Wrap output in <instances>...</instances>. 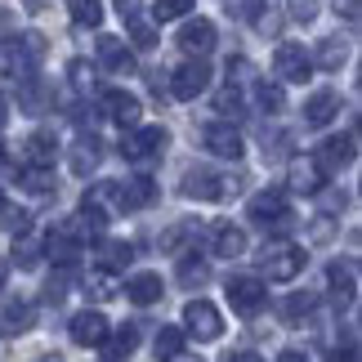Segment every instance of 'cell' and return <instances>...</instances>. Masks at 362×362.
Returning a JSON list of instances; mask_svg holds the SVG:
<instances>
[{"label": "cell", "instance_id": "3957f363", "mask_svg": "<svg viewBox=\"0 0 362 362\" xmlns=\"http://www.w3.org/2000/svg\"><path fill=\"white\" fill-rule=\"evenodd\" d=\"M242 188V175H228V170H211V165H192V170L184 175V184H179V192L192 202H224L233 197V192Z\"/></svg>", "mask_w": 362, "mask_h": 362}, {"label": "cell", "instance_id": "e575fe53", "mask_svg": "<svg viewBox=\"0 0 362 362\" xmlns=\"http://www.w3.org/2000/svg\"><path fill=\"white\" fill-rule=\"evenodd\" d=\"M179 282H184L188 291H192V286H206V282H211L206 259H202V255H184V259H179Z\"/></svg>", "mask_w": 362, "mask_h": 362}, {"label": "cell", "instance_id": "4dcf8cb0", "mask_svg": "<svg viewBox=\"0 0 362 362\" xmlns=\"http://www.w3.org/2000/svg\"><path fill=\"white\" fill-rule=\"evenodd\" d=\"M40 255H45V238H36L32 228L13 233V259H18V269H36Z\"/></svg>", "mask_w": 362, "mask_h": 362}, {"label": "cell", "instance_id": "ee69618b", "mask_svg": "<svg viewBox=\"0 0 362 362\" xmlns=\"http://www.w3.org/2000/svg\"><path fill=\"white\" fill-rule=\"evenodd\" d=\"M291 18H296V23H304V27H309V23L317 18V5H313V0H296V5H291Z\"/></svg>", "mask_w": 362, "mask_h": 362}, {"label": "cell", "instance_id": "484cf974", "mask_svg": "<svg viewBox=\"0 0 362 362\" xmlns=\"http://www.w3.org/2000/svg\"><path fill=\"white\" fill-rule=\"evenodd\" d=\"M81 206H90V211H99L103 219H112V215H125V206H121V184H94L86 192V202Z\"/></svg>", "mask_w": 362, "mask_h": 362}, {"label": "cell", "instance_id": "6da1fadb", "mask_svg": "<svg viewBox=\"0 0 362 362\" xmlns=\"http://www.w3.org/2000/svg\"><path fill=\"white\" fill-rule=\"evenodd\" d=\"M40 59H45V40H40L36 32L9 36L5 45H0V72H5L9 81H32Z\"/></svg>", "mask_w": 362, "mask_h": 362}, {"label": "cell", "instance_id": "603a6c76", "mask_svg": "<svg viewBox=\"0 0 362 362\" xmlns=\"http://www.w3.org/2000/svg\"><path fill=\"white\" fill-rule=\"evenodd\" d=\"M99 67H107L112 76H130V72H134V54L125 49V40L99 36Z\"/></svg>", "mask_w": 362, "mask_h": 362}, {"label": "cell", "instance_id": "83f0119b", "mask_svg": "<svg viewBox=\"0 0 362 362\" xmlns=\"http://www.w3.org/2000/svg\"><path fill=\"white\" fill-rule=\"evenodd\" d=\"M99 269L103 273H121L125 264H134V246L130 242H112V238H99Z\"/></svg>", "mask_w": 362, "mask_h": 362}, {"label": "cell", "instance_id": "ab89813d", "mask_svg": "<svg viewBox=\"0 0 362 362\" xmlns=\"http://www.w3.org/2000/svg\"><path fill=\"white\" fill-rule=\"evenodd\" d=\"M18 90H23V107L27 112H45V94H40V81H18Z\"/></svg>", "mask_w": 362, "mask_h": 362}, {"label": "cell", "instance_id": "7dc6e473", "mask_svg": "<svg viewBox=\"0 0 362 362\" xmlns=\"http://www.w3.org/2000/svg\"><path fill=\"white\" fill-rule=\"evenodd\" d=\"M331 362H358V349H354V344H344V349L331 354Z\"/></svg>", "mask_w": 362, "mask_h": 362}, {"label": "cell", "instance_id": "cb8c5ba5", "mask_svg": "<svg viewBox=\"0 0 362 362\" xmlns=\"http://www.w3.org/2000/svg\"><path fill=\"white\" fill-rule=\"evenodd\" d=\"M67 165H72V175H81L86 179L90 170H99V161H103V144L94 134H76V144H72V152H67Z\"/></svg>", "mask_w": 362, "mask_h": 362}, {"label": "cell", "instance_id": "d4e9b609", "mask_svg": "<svg viewBox=\"0 0 362 362\" xmlns=\"http://www.w3.org/2000/svg\"><path fill=\"white\" fill-rule=\"evenodd\" d=\"M103 349V362H130L134 349H139V327H121V331H107V340L99 344Z\"/></svg>", "mask_w": 362, "mask_h": 362}, {"label": "cell", "instance_id": "7c38bea8", "mask_svg": "<svg viewBox=\"0 0 362 362\" xmlns=\"http://www.w3.org/2000/svg\"><path fill=\"white\" fill-rule=\"evenodd\" d=\"M99 103H103V117L112 121V125H121V130H134V125H144V121H139V117H144V103H139L130 90H103Z\"/></svg>", "mask_w": 362, "mask_h": 362}, {"label": "cell", "instance_id": "8d00e7d4", "mask_svg": "<svg viewBox=\"0 0 362 362\" xmlns=\"http://www.w3.org/2000/svg\"><path fill=\"white\" fill-rule=\"evenodd\" d=\"M27 224H32V215H27L23 206H13V202L0 197V228H5V233H27Z\"/></svg>", "mask_w": 362, "mask_h": 362}, {"label": "cell", "instance_id": "8fae6325", "mask_svg": "<svg viewBox=\"0 0 362 362\" xmlns=\"http://www.w3.org/2000/svg\"><path fill=\"white\" fill-rule=\"evenodd\" d=\"M354 157H358V139L354 134H331L327 144L313 152V165L322 175H336V170H349Z\"/></svg>", "mask_w": 362, "mask_h": 362}, {"label": "cell", "instance_id": "5bb4252c", "mask_svg": "<svg viewBox=\"0 0 362 362\" xmlns=\"http://www.w3.org/2000/svg\"><path fill=\"white\" fill-rule=\"evenodd\" d=\"M331 121H340V90L322 86V90H313L309 99H304V125L322 130V125H331Z\"/></svg>", "mask_w": 362, "mask_h": 362}, {"label": "cell", "instance_id": "f6af8a7d", "mask_svg": "<svg viewBox=\"0 0 362 362\" xmlns=\"http://www.w3.org/2000/svg\"><path fill=\"white\" fill-rule=\"evenodd\" d=\"M336 9L344 13V23H358V0H336Z\"/></svg>", "mask_w": 362, "mask_h": 362}, {"label": "cell", "instance_id": "4fadbf2b", "mask_svg": "<svg viewBox=\"0 0 362 362\" xmlns=\"http://www.w3.org/2000/svg\"><path fill=\"white\" fill-rule=\"evenodd\" d=\"M327 286H331V304H336V309H349V304L358 300V269H354V259L327 264Z\"/></svg>", "mask_w": 362, "mask_h": 362}, {"label": "cell", "instance_id": "277c9868", "mask_svg": "<svg viewBox=\"0 0 362 362\" xmlns=\"http://www.w3.org/2000/svg\"><path fill=\"white\" fill-rule=\"evenodd\" d=\"M165 144H170L165 125H134V130H125V139H121V157L134 161V165H152L165 152Z\"/></svg>", "mask_w": 362, "mask_h": 362}, {"label": "cell", "instance_id": "9a60e30c", "mask_svg": "<svg viewBox=\"0 0 362 362\" xmlns=\"http://www.w3.org/2000/svg\"><path fill=\"white\" fill-rule=\"evenodd\" d=\"M103 228H107V219H103L99 211H90V206H81L72 219H63V224H59V233H63V238H72L76 246L99 242V238H103Z\"/></svg>", "mask_w": 362, "mask_h": 362}, {"label": "cell", "instance_id": "836d02e7", "mask_svg": "<svg viewBox=\"0 0 362 362\" xmlns=\"http://www.w3.org/2000/svg\"><path fill=\"white\" fill-rule=\"evenodd\" d=\"M67 13H72L76 27H99L103 23V0H67Z\"/></svg>", "mask_w": 362, "mask_h": 362}, {"label": "cell", "instance_id": "52a82bcc", "mask_svg": "<svg viewBox=\"0 0 362 362\" xmlns=\"http://www.w3.org/2000/svg\"><path fill=\"white\" fill-rule=\"evenodd\" d=\"M184 336H192V340H202V344H211V340H219L224 336V317H219V309L211 300H188L184 304Z\"/></svg>", "mask_w": 362, "mask_h": 362}, {"label": "cell", "instance_id": "ba28073f", "mask_svg": "<svg viewBox=\"0 0 362 362\" xmlns=\"http://www.w3.org/2000/svg\"><path fill=\"white\" fill-rule=\"evenodd\" d=\"M259 269H264V277H269V282H291V277L304 273V246H296V242L269 246V250L259 255Z\"/></svg>", "mask_w": 362, "mask_h": 362}, {"label": "cell", "instance_id": "e0dca14e", "mask_svg": "<svg viewBox=\"0 0 362 362\" xmlns=\"http://www.w3.org/2000/svg\"><path fill=\"white\" fill-rule=\"evenodd\" d=\"M179 49H188L192 59H206V54L215 49V23H206V18H188L184 27H179Z\"/></svg>", "mask_w": 362, "mask_h": 362}, {"label": "cell", "instance_id": "f546056e", "mask_svg": "<svg viewBox=\"0 0 362 362\" xmlns=\"http://www.w3.org/2000/svg\"><path fill=\"white\" fill-rule=\"evenodd\" d=\"M313 67H322V72H336V67H344V59H349V40L340 36H327L322 45H317V54H309Z\"/></svg>", "mask_w": 362, "mask_h": 362}, {"label": "cell", "instance_id": "4316f807", "mask_svg": "<svg viewBox=\"0 0 362 362\" xmlns=\"http://www.w3.org/2000/svg\"><path fill=\"white\" fill-rule=\"evenodd\" d=\"M23 157H27V165H45V170H54V157H59V139H54L49 130H36V134L23 144Z\"/></svg>", "mask_w": 362, "mask_h": 362}, {"label": "cell", "instance_id": "bcb514c9", "mask_svg": "<svg viewBox=\"0 0 362 362\" xmlns=\"http://www.w3.org/2000/svg\"><path fill=\"white\" fill-rule=\"evenodd\" d=\"M224 362H264V358L250 354V349H238V354H224Z\"/></svg>", "mask_w": 362, "mask_h": 362}, {"label": "cell", "instance_id": "b9f144b4", "mask_svg": "<svg viewBox=\"0 0 362 362\" xmlns=\"http://www.w3.org/2000/svg\"><path fill=\"white\" fill-rule=\"evenodd\" d=\"M228 86H233V81H228ZM242 90H246V86L219 90V94H215V107H219V112H242Z\"/></svg>", "mask_w": 362, "mask_h": 362}, {"label": "cell", "instance_id": "ffe728a7", "mask_svg": "<svg viewBox=\"0 0 362 362\" xmlns=\"http://www.w3.org/2000/svg\"><path fill=\"white\" fill-rule=\"evenodd\" d=\"M317 309V296H309V291H291V296L277 300V322L282 327H300V322H309Z\"/></svg>", "mask_w": 362, "mask_h": 362}, {"label": "cell", "instance_id": "f1b7e54d", "mask_svg": "<svg viewBox=\"0 0 362 362\" xmlns=\"http://www.w3.org/2000/svg\"><path fill=\"white\" fill-rule=\"evenodd\" d=\"M152 202H157V184H152L148 175L130 179V184H121V206H125V215H130V211H144V206H152Z\"/></svg>", "mask_w": 362, "mask_h": 362}, {"label": "cell", "instance_id": "7402d4cb", "mask_svg": "<svg viewBox=\"0 0 362 362\" xmlns=\"http://www.w3.org/2000/svg\"><path fill=\"white\" fill-rule=\"evenodd\" d=\"M121 291L130 296V304H139V309H148V304H157L165 296V286H161V273H134V277H125Z\"/></svg>", "mask_w": 362, "mask_h": 362}, {"label": "cell", "instance_id": "f35d334b", "mask_svg": "<svg viewBox=\"0 0 362 362\" xmlns=\"http://www.w3.org/2000/svg\"><path fill=\"white\" fill-rule=\"evenodd\" d=\"M184 13H192V0H157V5H152V18L157 23H175V18H184Z\"/></svg>", "mask_w": 362, "mask_h": 362}, {"label": "cell", "instance_id": "44dd1931", "mask_svg": "<svg viewBox=\"0 0 362 362\" xmlns=\"http://www.w3.org/2000/svg\"><path fill=\"white\" fill-rule=\"evenodd\" d=\"M327 184V175L313 165V157H304V161H291V175H286V188L291 192H300V197H317Z\"/></svg>", "mask_w": 362, "mask_h": 362}, {"label": "cell", "instance_id": "2e32d148", "mask_svg": "<svg viewBox=\"0 0 362 362\" xmlns=\"http://www.w3.org/2000/svg\"><path fill=\"white\" fill-rule=\"evenodd\" d=\"M67 336H72L81 349H99V344L107 340V317L99 309H81L72 317V327H67Z\"/></svg>", "mask_w": 362, "mask_h": 362}, {"label": "cell", "instance_id": "db71d44e", "mask_svg": "<svg viewBox=\"0 0 362 362\" xmlns=\"http://www.w3.org/2000/svg\"><path fill=\"white\" fill-rule=\"evenodd\" d=\"M5 277H9V264H5V259H0V286H5Z\"/></svg>", "mask_w": 362, "mask_h": 362}, {"label": "cell", "instance_id": "74e56055", "mask_svg": "<svg viewBox=\"0 0 362 362\" xmlns=\"http://www.w3.org/2000/svg\"><path fill=\"white\" fill-rule=\"evenodd\" d=\"M282 103H286L282 86H264V81H255V107L259 112H282Z\"/></svg>", "mask_w": 362, "mask_h": 362}, {"label": "cell", "instance_id": "7a4b0ae2", "mask_svg": "<svg viewBox=\"0 0 362 362\" xmlns=\"http://www.w3.org/2000/svg\"><path fill=\"white\" fill-rule=\"evenodd\" d=\"M246 215H250V224H259L264 233H273V238H282V233L296 228V211H291V202H286L282 188L255 192V197H250V206H246Z\"/></svg>", "mask_w": 362, "mask_h": 362}, {"label": "cell", "instance_id": "ac0fdd59", "mask_svg": "<svg viewBox=\"0 0 362 362\" xmlns=\"http://www.w3.org/2000/svg\"><path fill=\"white\" fill-rule=\"evenodd\" d=\"M0 327L9 331V336H23V331L36 327V304L13 296V300H0Z\"/></svg>", "mask_w": 362, "mask_h": 362}, {"label": "cell", "instance_id": "5b68a950", "mask_svg": "<svg viewBox=\"0 0 362 362\" xmlns=\"http://www.w3.org/2000/svg\"><path fill=\"white\" fill-rule=\"evenodd\" d=\"M224 296L233 304V313L238 317H255L269 309V286H264V277H250V273H238L224 282Z\"/></svg>", "mask_w": 362, "mask_h": 362}, {"label": "cell", "instance_id": "8992f818", "mask_svg": "<svg viewBox=\"0 0 362 362\" xmlns=\"http://www.w3.org/2000/svg\"><path fill=\"white\" fill-rule=\"evenodd\" d=\"M273 72H277V81H286V86H309V76H313L309 49H304L300 40H282V45L273 49Z\"/></svg>", "mask_w": 362, "mask_h": 362}, {"label": "cell", "instance_id": "1f68e13d", "mask_svg": "<svg viewBox=\"0 0 362 362\" xmlns=\"http://www.w3.org/2000/svg\"><path fill=\"white\" fill-rule=\"evenodd\" d=\"M184 331H179V327H161L157 331V340H152V349H157V362H170L175 354H184Z\"/></svg>", "mask_w": 362, "mask_h": 362}, {"label": "cell", "instance_id": "d6a6232c", "mask_svg": "<svg viewBox=\"0 0 362 362\" xmlns=\"http://www.w3.org/2000/svg\"><path fill=\"white\" fill-rule=\"evenodd\" d=\"M86 296H90V300H112V296H121V282H117V273H103V269H94V273L86 277Z\"/></svg>", "mask_w": 362, "mask_h": 362}, {"label": "cell", "instance_id": "9c48e42d", "mask_svg": "<svg viewBox=\"0 0 362 362\" xmlns=\"http://www.w3.org/2000/svg\"><path fill=\"white\" fill-rule=\"evenodd\" d=\"M206 86H211V63L206 59H188L184 67L170 72V99L179 103H192L197 94H206Z\"/></svg>", "mask_w": 362, "mask_h": 362}, {"label": "cell", "instance_id": "f907efd6", "mask_svg": "<svg viewBox=\"0 0 362 362\" xmlns=\"http://www.w3.org/2000/svg\"><path fill=\"white\" fill-rule=\"evenodd\" d=\"M117 5H121V13H134V5H139V0H117Z\"/></svg>", "mask_w": 362, "mask_h": 362}, {"label": "cell", "instance_id": "60d3db41", "mask_svg": "<svg viewBox=\"0 0 362 362\" xmlns=\"http://www.w3.org/2000/svg\"><path fill=\"white\" fill-rule=\"evenodd\" d=\"M67 76H72V86H76V90H86V94L94 90V67H90L86 59H76L72 67H67Z\"/></svg>", "mask_w": 362, "mask_h": 362}, {"label": "cell", "instance_id": "d6986e66", "mask_svg": "<svg viewBox=\"0 0 362 362\" xmlns=\"http://www.w3.org/2000/svg\"><path fill=\"white\" fill-rule=\"evenodd\" d=\"M211 250L219 259H238L246 255V233L233 219H219V224H211Z\"/></svg>", "mask_w": 362, "mask_h": 362}, {"label": "cell", "instance_id": "7bdbcfd3", "mask_svg": "<svg viewBox=\"0 0 362 362\" xmlns=\"http://www.w3.org/2000/svg\"><path fill=\"white\" fill-rule=\"evenodd\" d=\"M125 18H130V36H134V45H152V40H157V36H152V27L148 23H139V13H125Z\"/></svg>", "mask_w": 362, "mask_h": 362}, {"label": "cell", "instance_id": "30bf717a", "mask_svg": "<svg viewBox=\"0 0 362 362\" xmlns=\"http://www.w3.org/2000/svg\"><path fill=\"white\" fill-rule=\"evenodd\" d=\"M202 148L211 152V157L219 161H238L246 144H242V134L233 130V121H211V125H202Z\"/></svg>", "mask_w": 362, "mask_h": 362}, {"label": "cell", "instance_id": "681fc988", "mask_svg": "<svg viewBox=\"0 0 362 362\" xmlns=\"http://www.w3.org/2000/svg\"><path fill=\"white\" fill-rule=\"evenodd\" d=\"M170 362H202V358H197V354H175Z\"/></svg>", "mask_w": 362, "mask_h": 362}, {"label": "cell", "instance_id": "816d5d0a", "mask_svg": "<svg viewBox=\"0 0 362 362\" xmlns=\"http://www.w3.org/2000/svg\"><path fill=\"white\" fill-rule=\"evenodd\" d=\"M5 112H9V103H5V94H0V125H5Z\"/></svg>", "mask_w": 362, "mask_h": 362}, {"label": "cell", "instance_id": "c3c4849f", "mask_svg": "<svg viewBox=\"0 0 362 362\" xmlns=\"http://www.w3.org/2000/svg\"><path fill=\"white\" fill-rule=\"evenodd\" d=\"M277 362H309V354H304V349H286Z\"/></svg>", "mask_w": 362, "mask_h": 362}, {"label": "cell", "instance_id": "d590c367", "mask_svg": "<svg viewBox=\"0 0 362 362\" xmlns=\"http://www.w3.org/2000/svg\"><path fill=\"white\" fill-rule=\"evenodd\" d=\"M18 184L27 192H36V197H45V192H54V170H45V165H27V170H18Z\"/></svg>", "mask_w": 362, "mask_h": 362}, {"label": "cell", "instance_id": "f5cc1de1", "mask_svg": "<svg viewBox=\"0 0 362 362\" xmlns=\"http://www.w3.org/2000/svg\"><path fill=\"white\" fill-rule=\"evenodd\" d=\"M36 362H63V358H59V354H40Z\"/></svg>", "mask_w": 362, "mask_h": 362}]
</instances>
